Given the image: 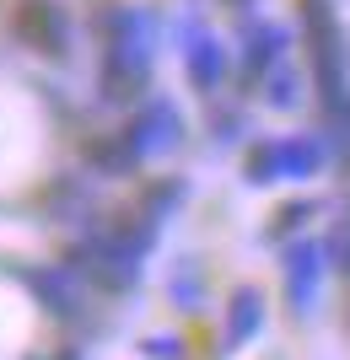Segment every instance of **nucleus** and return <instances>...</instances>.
<instances>
[{"label":"nucleus","mask_w":350,"mask_h":360,"mask_svg":"<svg viewBox=\"0 0 350 360\" xmlns=\"http://www.w3.org/2000/svg\"><path fill=\"white\" fill-rule=\"evenodd\" d=\"M323 167V140L313 135H286V140H259L248 150V183H275V178H313Z\"/></svg>","instance_id":"nucleus-1"},{"label":"nucleus","mask_w":350,"mask_h":360,"mask_svg":"<svg viewBox=\"0 0 350 360\" xmlns=\"http://www.w3.org/2000/svg\"><path fill=\"white\" fill-rule=\"evenodd\" d=\"M22 285L38 296V307L54 317H76L81 312V274L70 264H32L22 269Z\"/></svg>","instance_id":"nucleus-5"},{"label":"nucleus","mask_w":350,"mask_h":360,"mask_svg":"<svg viewBox=\"0 0 350 360\" xmlns=\"http://www.w3.org/2000/svg\"><path fill=\"white\" fill-rule=\"evenodd\" d=\"M189 75H194L199 91L221 86V75H227V49L215 44L211 32H194V38H189Z\"/></svg>","instance_id":"nucleus-9"},{"label":"nucleus","mask_w":350,"mask_h":360,"mask_svg":"<svg viewBox=\"0 0 350 360\" xmlns=\"http://www.w3.org/2000/svg\"><path fill=\"white\" fill-rule=\"evenodd\" d=\"M11 27L27 49L49 54V60H65V54H70V22H65L60 0H22L16 16H11Z\"/></svg>","instance_id":"nucleus-4"},{"label":"nucleus","mask_w":350,"mask_h":360,"mask_svg":"<svg viewBox=\"0 0 350 360\" xmlns=\"http://www.w3.org/2000/svg\"><path fill=\"white\" fill-rule=\"evenodd\" d=\"M259 328H264V296L259 290H237L227 312V345H248Z\"/></svg>","instance_id":"nucleus-11"},{"label":"nucleus","mask_w":350,"mask_h":360,"mask_svg":"<svg viewBox=\"0 0 350 360\" xmlns=\"http://www.w3.org/2000/svg\"><path fill=\"white\" fill-rule=\"evenodd\" d=\"M280 60H286V27L254 22V27L243 32V75H248V81H264Z\"/></svg>","instance_id":"nucleus-7"},{"label":"nucleus","mask_w":350,"mask_h":360,"mask_svg":"<svg viewBox=\"0 0 350 360\" xmlns=\"http://www.w3.org/2000/svg\"><path fill=\"white\" fill-rule=\"evenodd\" d=\"M183 199V183H156L151 194H146V205H140V215H151V221H162V215L173 210Z\"/></svg>","instance_id":"nucleus-12"},{"label":"nucleus","mask_w":350,"mask_h":360,"mask_svg":"<svg viewBox=\"0 0 350 360\" xmlns=\"http://www.w3.org/2000/svg\"><path fill=\"white\" fill-rule=\"evenodd\" d=\"M92 27L103 44H124V38H151V16L135 11V6H103Z\"/></svg>","instance_id":"nucleus-10"},{"label":"nucleus","mask_w":350,"mask_h":360,"mask_svg":"<svg viewBox=\"0 0 350 360\" xmlns=\"http://www.w3.org/2000/svg\"><path fill=\"white\" fill-rule=\"evenodd\" d=\"M81 162H87V172H97V178H124V172H135V150H130V140H124V129H108V135H92L87 146H81Z\"/></svg>","instance_id":"nucleus-8"},{"label":"nucleus","mask_w":350,"mask_h":360,"mask_svg":"<svg viewBox=\"0 0 350 360\" xmlns=\"http://www.w3.org/2000/svg\"><path fill=\"white\" fill-rule=\"evenodd\" d=\"M323 285V248L318 242H291L286 248V296L296 312H307L313 307V296H318Z\"/></svg>","instance_id":"nucleus-6"},{"label":"nucleus","mask_w":350,"mask_h":360,"mask_svg":"<svg viewBox=\"0 0 350 360\" xmlns=\"http://www.w3.org/2000/svg\"><path fill=\"white\" fill-rule=\"evenodd\" d=\"M124 140H130V150H135V162H162V156L178 150V140H183L178 108H173L168 97H151L135 119L124 124Z\"/></svg>","instance_id":"nucleus-3"},{"label":"nucleus","mask_w":350,"mask_h":360,"mask_svg":"<svg viewBox=\"0 0 350 360\" xmlns=\"http://www.w3.org/2000/svg\"><path fill=\"white\" fill-rule=\"evenodd\" d=\"M264 81H270V91H264V97H270L275 108H291V103H296V75H291V70H280V65H275Z\"/></svg>","instance_id":"nucleus-13"},{"label":"nucleus","mask_w":350,"mask_h":360,"mask_svg":"<svg viewBox=\"0 0 350 360\" xmlns=\"http://www.w3.org/2000/svg\"><path fill=\"white\" fill-rule=\"evenodd\" d=\"M103 97L108 103H135L151 86V38H124V44H103Z\"/></svg>","instance_id":"nucleus-2"}]
</instances>
